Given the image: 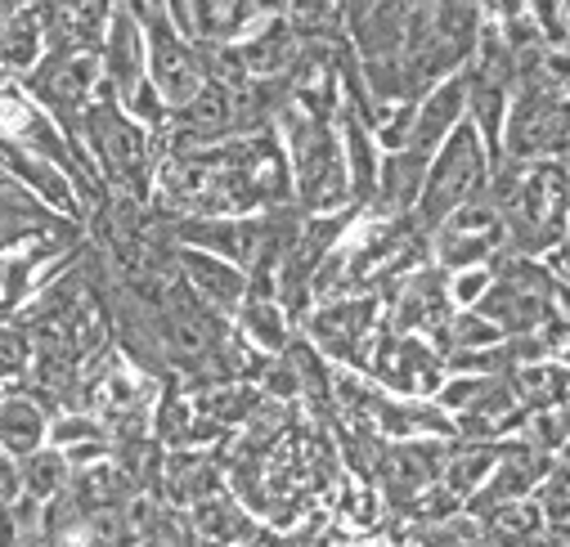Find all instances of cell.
Instances as JSON below:
<instances>
[{
	"label": "cell",
	"instance_id": "cell-3",
	"mask_svg": "<svg viewBox=\"0 0 570 547\" xmlns=\"http://www.w3.org/2000/svg\"><path fill=\"white\" fill-rule=\"evenodd\" d=\"M485 180V162H481V140L472 135V126L454 130L450 145L441 149L436 167L426 171L422 193H417V225L436 229L445 216H454L459 207H468V198L481 189Z\"/></svg>",
	"mask_w": 570,
	"mask_h": 547
},
{
	"label": "cell",
	"instance_id": "cell-1",
	"mask_svg": "<svg viewBox=\"0 0 570 547\" xmlns=\"http://www.w3.org/2000/svg\"><path fill=\"white\" fill-rule=\"evenodd\" d=\"M81 135L86 145L95 149L99 167L108 171V180L130 193V198H145L149 193V140L112 99H95L81 112Z\"/></svg>",
	"mask_w": 570,
	"mask_h": 547
},
{
	"label": "cell",
	"instance_id": "cell-17",
	"mask_svg": "<svg viewBox=\"0 0 570 547\" xmlns=\"http://www.w3.org/2000/svg\"><path fill=\"white\" fill-rule=\"evenodd\" d=\"M68 480H72V463L50 445H41L37 454H28V458H19V485H23V494L28 498H37L41 507L46 503H55L63 489H68Z\"/></svg>",
	"mask_w": 570,
	"mask_h": 547
},
{
	"label": "cell",
	"instance_id": "cell-6",
	"mask_svg": "<svg viewBox=\"0 0 570 547\" xmlns=\"http://www.w3.org/2000/svg\"><path fill=\"white\" fill-rule=\"evenodd\" d=\"M377 319V301L364 297V301H342V306H328L311 319V337L320 341V350L346 359V364H360L368 368V328Z\"/></svg>",
	"mask_w": 570,
	"mask_h": 547
},
{
	"label": "cell",
	"instance_id": "cell-2",
	"mask_svg": "<svg viewBox=\"0 0 570 547\" xmlns=\"http://www.w3.org/2000/svg\"><path fill=\"white\" fill-rule=\"evenodd\" d=\"M288 140H293V162H297V189H302V207L311 211H333L346 202L351 185L342 171V153L333 145V135L324 126V117L306 112V108H288Z\"/></svg>",
	"mask_w": 570,
	"mask_h": 547
},
{
	"label": "cell",
	"instance_id": "cell-21",
	"mask_svg": "<svg viewBox=\"0 0 570 547\" xmlns=\"http://www.w3.org/2000/svg\"><path fill=\"white\" fill-rule=\"evenodd\" d=\"M243 324L252 332V341H261L265 350H278L283 341H288V328H283V315L269 297H252L247 310H243Z\"/></svg>",
	"mask_w": 570,
	"mask_h": 547
},
{
	"label": "cell",
	"instance_id": "cell-5",
	"mask_svg": "<svg viewBox=\"0 0 570 547\" xmlns=\"http://www.w3.org/2000/svg\"><path fill=\"white\" fill-rule=\"evenodd\" d=\"M445 471V449L441 445H395V449H382V463H377V480L386 489V498L404 511L417 494H426Z\"/></svg>",
	"mask_w": 570,
	"mask_h": 547
},
{
	"label": "cell",
	"instance_id": "cell-19",
	"mask_svg": "<svg viewBox=\"0 0 570 547\" xmlns=\"http://www.w3.org/2000/svg\"><path fill=\"white\" fill-rule=\"evenodd\" d=\"M494 458H499V449H490V445H476V449H463V454H454V458H445V489L454 494V498H468L472 489H476V480L494 467Z\"/></svg>",
	"mask_w": 570,
	"mask_h": 547
},
{
	"label": "cell",
	"instance_id": "cell-22",
	"mask_svg": "<svg viewBox=\"0 0 570 547\" xmlns=\"http://www.w3.org/2000/svg\"><path fill=\"white\" fill-rule=\"evenodd\" d=\"M337 516L351 525V529H373L377 525V494L373 489H346L342 503H337Z\"/></svg>",
	"mask_w": 570,
	"mask_h": 547
},
{
	"label": "cell",
	"instance_id": "cell-26",
	"mask_svg": "<svg viewBox=\"0 0 570 547\" xmlns=\"http://www.w3.org/2000/svg\"><path fill=\"white\" fill-rule=\"evenodd\" d=\"M395 547H417V543H395Z\"/></svg>",
	"mask_w": 570,
	"mask_h": 547
},
{
	"label": "cell",
	"instance_id": "cell-10",
	"mask_svg": "<svg viewBox=\"0 0 570 547\" xmlns=\"http://www.w3.org/2000/svg\"><path fill=\"white\" fill-rule=\"evenodd\" d=\"M450 324V301H445V279L436 269H422L413 284H404L400 301H395V328L409 332V328H432L436 337L445 332Z\"/></svg>",
	"mask_w": 570,
	"mask_h": 547
},
{
	"label": "cell",
	"instance_id": "cell-25",
	"mask_svg": "<svg viewBox=\"0 0 570 547\" xmlns=\"http://www.w3.org/2000/svg\"><path fill=\"white\" fill-rule=\"evenodd\" d=\"M171 6H176V14H180V19H185V0H171Z\"/></svg>",
	"mask_w": 570,
	"mask_h": 547
},
{
	"label": "cell",
	"instance_id": "cell-4",
	"mask_svg": "<svg viewBox=\"0 0 570 547\" xmlns=\"http://www.w3.org/2000/svg\"><path fill=\"white\" fill-rule=\"evenodd\" d=\"M95 50H46L41 63L23 77L32 103H46L63 126H81V112L95 90Z\"/></svg>",
	"mask_w": 570,
	"mask_h": 547
},
{
	"label": "cell",
	"instance_id": "cell-27",
	"mask_svg": "<svg viewBox=\"0 0 570 547\" xmlns=\"http://www.w3.org/2000/svg\"><path fill=\"white\" fill-rule=\"evenodd\" d=\"M0 399H6V386H0Z\"/></svg>",
	"mask_w": 570,
	"mask_h": 547
},
{
	"label": "cell",
	"instance_id": "cell-23",
	"mask_svg": "<svg viewBox=\"0 0 570 547\" xmlns=\"http://www.w3.org/2000/svg\"><path fill=\"white\" fill-rule=\"evenodd\" d=\"M19 494H23V485H19V458H10L6 449H0V507H10Z\"/></svg>",
	"mask_w": 570,
	"mask_h": 547
},
{
	"label": "cell",
	"instance_id": "cell-24",
	"mask_svg": "<svg viewBox=\"0 0 570 547\" xmlns=\"http://www.w3.org/2000/svg\"><path fill=\"white\" fill-rule=\"evenodd\" d=\"M481 288H485V274H476V279H463L459 284V297L468 301V297H481Z\"/></svg>",
	"mask_w": 570,
	"mask_h": 547
},
{
	"label": "cell",
	"instance_id": "cell-16",
	"mask_svg": "<svg viewBox=\"0 0 570 547\" xmlns=\"http://www.w3.org/2000/svg\"><path fill=\"white\" fill-rule=\"evenodd\" d=\"M108 81L121 99L145 81V50H139V32L126 14H117L108 28Z\"/></svg>",
	"mask_w": 570,
	"mask_h": 547
},
{
	"label": "cell",
	"instance_id": "cell-11",
	"mask_svg": "<svg viewBox=\"0 0 570 547\" xmlns=\"http://www.w3.org/2000/svg\"><path fill=\"white\" fill-rule=\"evenodd\" d=\"M463 99H468V81H450V86H441L432 99H426L422 108H417V117H413V126H409V145L404 149H413V153H432L445 135L454 130V121H459V112H463Z\"/></svg>",
	"mask_w": 570,
	"mask_h": 547
},
{
	"label": "cell",
	"instance_id": "cell-7",
	"mask_svg": "<svg viewBox=\"0 0 570 547\" xmlns=\"http://www.w3.org/2000/svg\"><path fill=\"white\" fill-rule=\"evenodd\" d=\"M368 364H373V372L386 381V386H395V390H432L436 381H441V364H436V355L426 350L422 341H400V337H386L382 346H377V355H368Z\"/></svg>",
	"mask_w": 570,
	"mask_h": 547
},
{
	"label": "cell",
	"instance_id": "cell-15",
	"mask_svg": "<svg viewBox=\"0 0 570 547\" xmlns=\"http://www.w3.org/2000/svg\"><path fill=\"white\" fill-rule=\"evenodd\" d=\"M46 54V32L32 14V6L23 14H14L6 28H0V72H14V77H28Z\"/></svg>",
	"mask_w": 570,
	"mask_h": 547
},
{
	"label": "cell",
	"instance_id": "cell-20",
	"mask_svg": "<svg viewBox=\"0 0 570 547\" xmlns=\"http://www.w3.org/2000/svg\"><path fill=\"white\" fill-rule=\"evenodd\" d=\"M512 390L521 404H552L570 390V377L561 368H525V372H517Z\"/></svg>",
	"mask_w": 570,
	"mask_h": 547
},
{
	"label": "cell",
	"instance_id": "cell-12",
	"mask_svg": "<svg viewBox=\"0 0 570 547\" xmlns=\"http://www.w3.org/2000/svg\"><path fill=\"white\" fill-rule=\"evenodd\" d=\"M158 485L167 489V498H171L176 507H194V503L220 494V467H216V458H207V454H171Z\"/></svg>",
	"mask_w": 570,
	"mask_h": 547
},
{
	"label": "cell",
	"instance_id": "cell-14",
	"mask_svg": "<svg viewBox=\"0 0 570 547\" xmlns=\"http://www.w3.org/2000/svg\"><path fill=\"white\" fill-rule=\"evenodd\" d=\"M194 529L216 547H238V543H247L256 534L252 516L225 494H212V498L194 503Z\"/></svg>",
	"mask_w": 570,
	"mask_h": 547
},
{
	"label": "cell",
	"instance_id": "cell-13",
	"mask_svg": "<svg viewBox=\"0 0 570 547\" xmlns=\"http://www.w3.org/2000/svg\"><path fill=\"white\" fill-rule=\"evenodd\" d=\"M422 180H426V158L413 153V149H395V158L382 167V180L373 185L377 189V202L386 216H400L417 202L422 193Z\"/></svg>",
	"mask_w": 570,
	"mask_h": 547
},
{
	"label": "cell",
	"instance_id": "cell-8",
	"mask_svg": "<svg viewBox=\"0 0 570 547\" xmlns=\"http://www.w3.org/2000/svg\"><path fill=\"white\" fill-rule=\"evenodd\" d=\"M176 265L185 269V284L216 310H234L243 297H247V279L220 256H207V251H180Z\"/></svg>",
	"mask_w": 570,
	"mask_h": 547
},
{
	"label": "cell",
	"instance_id": "cell-18",
	"mask_svg": "<svg viewBox=\"0 0 570 547\" xmlns=\"http://www.w3.org/2000/svg\"><path fill=\"white\" fill-rule=\"evenodd\" d=\"M297 59V50H293V32H288V23H274L265 37H256L243 54H238V63H243V72H261V77H274V72H283Z\"/></svg>",
	"mask_w": 570,
	"mask_h": 547
},
{
	"label": "cell",
	"instance_id": "cell-9",
	"mask_svg": "<svg viewBox=\"0 0 570 547\" xmlns=\"http://www.w3.org/2000/svg\"><path fill=\"white\" fill-rule=\"evenodd\" d=\"M50 431V414L28 395V390H6L0 399V449L10 458H28L46 445Z\"/></svg>",
	"mask_w": 570,
	"mask_h": 547
}]
</instances>
